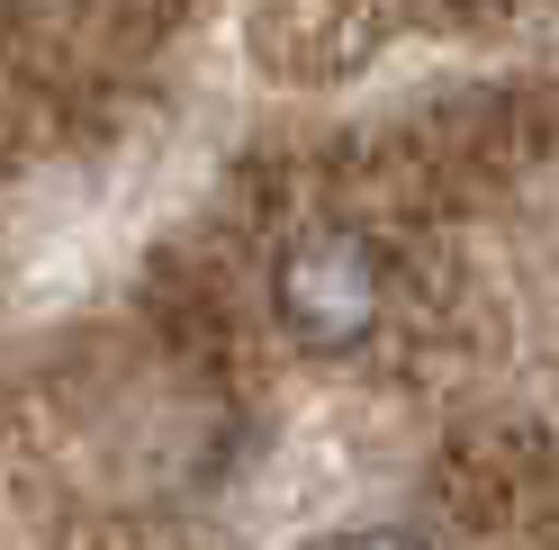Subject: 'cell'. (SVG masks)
<instances>
[{
	"instance_id": "obj_1",
	"label": "cell",
	"mask_w": 559,
	"mask_h": 550,
	"mask_svg": "<svg viewBox=\"0 0 559 550\" xmlns=\"http://www.w3.org/2000/svg\"><path fill=\"white\" fill-rule=\"evenodd\" d=\"M379 298H389V271H379V244L353 235V226L298 235V244L280 253V271H271V307H280V325H289V343H307V352H325V361L370 343Z\"/></svg>"
},
{
	"instance_id": "obj_2",
	"label": "cell",
	"mask_w": 559,
	"mask_h": 550,
	"mask_svg": "<svg viewBox=\"0 0 559 550\" xmlns=\"http://www.w3.org/2000/svg\"><path fill=\"white\" fill-rule=\"evenodd\" d=\"M325 550H425V541L415 533H334Z\"/></svg>"
}]
</instances>
